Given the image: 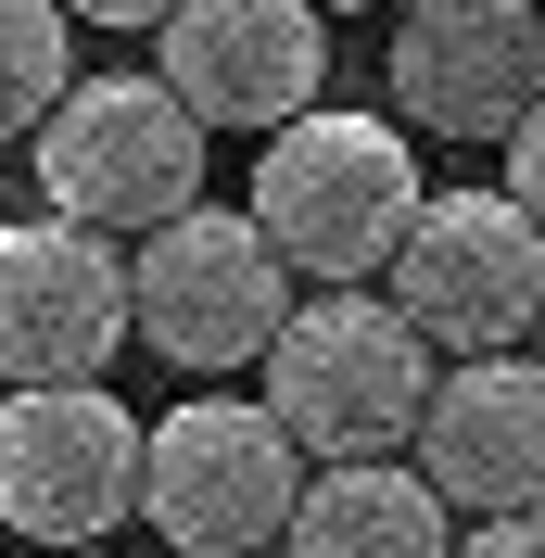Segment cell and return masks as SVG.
<instances>
[{
    "mask_svg": "<svg viewBox=\"0 0 545 558\" xmlns=\"http://www.w3.org/2000/svg\"><path fill=\"white\" fill-rule=\"evenodd\" d=\"M432 381H444V343L407 317L393 279H317L305 305H292V330L267 343V407L292 418L317 457H393V445H419Z\"/></svg>",
    "mask_w": 545,
    "mask_h": 558,
    "instance_id": "obj_1",
    "label": "cell"
},
{
    "mask_svg": "<svg viewBox=\"0 0 545 558\" xmlns=\"http://www.w3.org/2000/svg\"><path fill=\"white\" fill-rule=\"evenodd\" d=\"M419 204H432L419 140L380 128V114L305 102L292 128H267V153H254V216L279 229V254L305 279H393Z\"/></svg>",
    "mask_w": 545,
    "mask_h": 558,
    "instance_id": "obj_2",
    "label": "cell"
},
{
    "mask_svg": "<svg viewBox=\"0 0 545 558\" xmlns=\"http://www.w3.org/2000/svg\"><path fill=\"white\" fill-rule=\"evenodd\" d=\"M204 128L216 114L178 89L166 64L153 76H76L64 102L26 128V166H38V204L64 216H102V229H166L178 204H204Z\"/></svg>",
    "mask_w": 545,
    "mask_h": 558,
    "instance_id": "obj_3",
    "label": "cell"
},
{
    "mask_svg": "<svg viewBox=\"0 0 545 558\" xmlns=\"http://www.w3.org/2000/svg\"><path fill=\"white\" fill-rule=\"evenodd\" d=\"M292 254L254 204H178L166 229H140V355H166L191 381L267 368V343L292 330Z\"/></svg>",
    "mask_w": 545,
    "mask_h": 558,
    "instance_id": "obj_4",
    "label": "cell"
},
{
    "mask_svg": "<svg viewBox=\"0 0 545 558\" xmlns=\"http://www.w3.org/2000/svg\"><path fill=\"white\" fill-rule=\"evenodd\" d=\"M317 483V445L267 393H216L191 381V407L153 418V483H140V521L166 533V546H279L292 508Z\"/></svg>",
    "mask_w": 545,
    "mask_h": 558,
    "instance_id": "obj_5",
    "label": "cell"
},
{
    "mask_svg": "<svg viewBox=\"0 0 545 558\" xmlns=\"http://www.w3.org/2000/svg\"><path fill=\"white\" fill-rule=\"evenodd\" d=\"M153 418L114 407V381H13L0 393V521L26 546H102L140 521Z\"/></svg>",
    "mask_w": 545,
    "mask_h": 558,
    "instance_id": "obj_6",
    "label": "cell"
},
{
    "mask_svg": "<svg viewBox=\"0 0 545 558\" xmlns=\"http://www.w3.org/2000/svg\"><path fill=\"white\" fill-rule=\"evenodd\" d=\"M128 229L38 204L0 229V381H102L140 343V254Z\"/></svg>",
    "mask_w": 545,
    "mask_h": 558,
    "instance_id": "obj_7",
    "label": "cell"
},
{
    "mask_svg": "<svg viewBox=\"0 0 545 558\" xmlns=\"http://www.w3.org/2000/svg\"><path fill=\"white\" fill-rule=\"evenodd\" d=\"M393 292H407V317L444 355L533 343V317H545V216L520 191H432L407 254H393Z\"/></svg>",
    "mask_w": 545,
    "mask_h": 558,
    "instance_id": "obj_8",
    "label": "cell"
},
{
    "mask_svg": "<svg viewBox=\"0 0 545 558\" xmlns=\"http://www.w3.org/2000/svg\"><path fill=\"white\" fill-rule=\"evenodd\" d=\"M393 102L419 140H520L545 102V0H407Z\"/></svg>",
    "mask_w": 545,
    "mask_h": 558,
    "instance_id": "obj_9",
    "label": "cell"
},
{
    "mask_svg": "<svg viewBox=\"0 0 545 558\" xmlns=\"http://www.w3.org/2000/svg\"><path fill=\"white\" fill-rule=\"evenodd\" d=\"M153 64L216 128H292L330 89V0H178L153 26Z\"/></svg>",
    "mask_w": 545,
    "mask_h": 558,
    "instance_id": "obj_10",
    "label": "cell"
},
{
    "mask_svg": "<svg viewBox=\"0 0 545 558\" xmlns=\"http://www.w3.org/2000/svg\"><path fill=\"white\" fill-rule=\"evenodd\" d=\"M419 470H432L457 508H533L545 495V343H482V355H444L432 418H419Z\"/></svg>",
    "mask_w": 545,
    "mask_h": 558,
    "instance_id": "obj_11",
    "label": "cell"
},
{
    "mask_svg": "<svg viewBox=\"0 0 545 558\" xmlns=\"http://www.w3.org/2000/svg\"><path fill=\"white\" fill-rule=\"evenodd\" d=\"M292 546H317V558H380V546L432 558V546H457V495L419 457H317L305 508H292Z\"/></svg>",
    "mask_w": 545,
    "mask_h": 558,
    "instance_id": "obj_12",
    "label": "cell"
},
{
    "mask_svg": "<svg viewBox=\"0 0 545 558\" xmlns=\"http://www.w3.org/2000/svg\"><path fill=\"white\" fill-rule=\"evenodd\" d=\"M76 26H89L76 0H0V114H13V140L76 89Z\"/></svg>",
    "mask_w": 545,
    "mask_h": 558,
    "instance_id": "obj_13",
    "label": "cell"
},
{
    "mask_svg": "<svg viewBox=\"0 0 545 558\" xmlns=\"http://www.w3.org/2000/svg\"><path fill=\"white\" fill-rule=\"evenodd\" d=\"M457 546H482V558H545V495H533V508H482Z\"/></svg>",
    "mask_w": 545,
    "mask_h": 558,
    "instance_id": "obj_14",
    "label": "cell"
},
{
    "mask_svg": "<svg viewBox=\"0 0 545 558\" xmlns=\"http://www.w3.org/2000/svg\"><path fill=\"white\" fill-rule=\"evenodd\" d=\"M508 191H520V204L545 216V102L520 114V140H508Z\"/></svg>",
    "mask_w": 545,
    "mask_h": 558,
    "instance_id": "obj_15",
    "label": "cell"
},
{
    "mask_svg": "<svg viewBox=\"0 0 545 558\" xmlns=\"http://www.w3.org/2000/svg\"><path fill=\"white\" fill-rule=\"evenodd\" d=\"M76 13H89V26H166L178 0H76Z\"/></svg>",
    "mask_w": 545,
    "mask_h": 558,
    "instance_id": "obj_16",
    "label": "cell"
},
{
    "mask_svg": "<svg viewBox=\"0 0 545 558\" xmlns=\"http://www.w3.org/2000/svg\"><path fill=\"white\" fill-rule=\"evenodd\" d=\"M330 13H407V0H330Z\"/></svg>",
    "mask_w": 545,
    "mask_h": 558,
    "instance_id": "obj_17",
    "label": "cell"
},
{
    "mask_svg": "<svg viewBox=\"0 0 545 558\" xmlns=\"http://www.w3.org/2000/svg\"><path fill=\"white\" fill-rule=\"evenodd\" d=\"M533 343H545V317H533Z\"/></svg>",
    "mask_w": 545,
    "mask_h": 558,
    "instance_id": "obj_18",
    "label": "cell"
}]
</instances>
